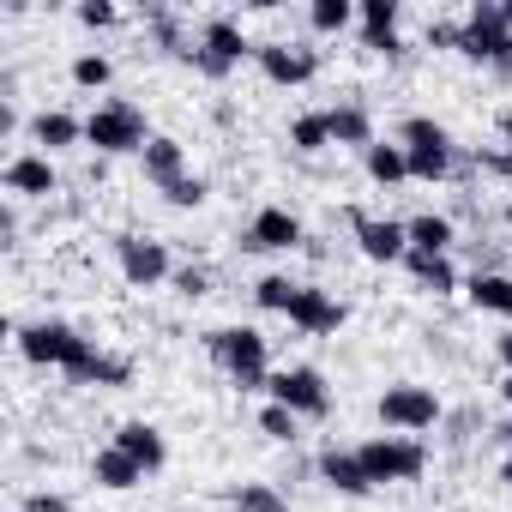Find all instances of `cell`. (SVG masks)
<instances>
[{
    "mask_svg": "<svg viewBox=\"0 0 512 512\" xmlns=\"http://www.w3.org/2000/svg\"><path fill=\"white\" fill-rule=\"evenodd\" d=\"M506 229H512V205H506Z\"/></svg>",
    "mask_w": 512,
    "mask_h": 512,
    "instance_id": "cell-43",
    "label": "cell"
},
{
    "mask_svg": "<svg viewBox=\"0 0 512 512\" xmlns=\"http://www.w3.org/2000/svg\"><path fill=\"white\" fill-rule=\"evenodd\" d=\"M290 326L308 332V338H326V332L344 326V302H332L326 290H308V284H302V296H296V308H290Z\"/></svg>",
    "mask_w": 512,
    "mask_h": 512,
    "instance_id": "cell-15",
    "label": "cell"
},
{
    "mask_svg": "<svg viewBox=\"0 0 512 512\" xmlns=\"http://www.w3.org/2000/svg\"><path fill=\"white\" fill-rule=\"evenodd\" d=\"M356 19H362V49L404 55V43H398V0H362Z\"/></svg>",
    "mask_w": 512,
    "mask_h": 512,
    "instance_id": "cell-14",
    "label": "cell"
},
{
    "mask_svg": "<svg viewBox=\"0 0 512 512\" xmlns=\"http://www.w3.org/2000/svg\"><path fill=\"white\" fill-rule=\"evenodd\" d=\"M350 229H356V247L368 253L374 266H392L410 253V229L392 223V217H368V211H350Z\"/></svg>",
    "mask_w": 512,
    "mask_h": 512,
    "instance_id": "cell-11",
    "label": "cell"
},
{
    "mask_svg": "<svg viewBox=\"0 0 512 512\" xmlns=\"http://www.w3.org/2000/svg\"><path fill=\"white\" fill-rule=\"evenodd\" d=\"M241 247H247V253H284V247H302V217L284 211V205H266L260 217L247 223Z\"/></svg>",
    "mask_w": 512,
    "mask_h": 512,
    "instance_id": "cell-12",
    "label": "cell"
},
{
    "mask_svg": "<svg viewBox=\"0 0 512 512\" xmlns=\"http://www.w3.org/2000/svg\"><path fill=\"white\" fill-rule=\"evenodd\" d=\"M500 362L512 368V332H500Z\"/></svg>",
    "mask_w": 512,
    "mask_h": 512,
    "instance_id": "cell-37",
    "label": "cell"
},
{
    "mask_svg": "<svg viewBox=\"0 0 512 512\" xmlns=\"http://www.w3.org/2000/svg\"><path fill=\"white\" fill-rule=\"evenodd\" d=\"M356 458H362V470H368L374 488L380 482H416L428 470V446L410 440V434H374V440L356 446Z\"/></svg>",
    "mask_w": 512,
    "mask_h": 512,
    "instance_id": "cell-4",
    "label": "cell"
},
{
    "mask_svg": "<svg viewBox=\"0 0 512 512\" xmlns=\"http://www.w3.org/2000/svg\"><path fill=\"white\" fill-rule=\"evenodd\" d=\"M500 139H506V151H512V109L500 115Z\"/></svg>",
    "mask_w": 512,
    "mask_h": 512,
    "instance_id": "cell-39",
    "label": "cell"
},
{
    "mask_svg": "<svg viewBox=\"0 0 512 512\" xmlns=\"http://www.w3.org/2000/svg\"><path fill=\"white\" fill-rule=\"evenodd\" d=\"M320 482H332L338 494H368V488H374L368 470H362V458L344 452V446H326V452H320Z\"/></svg>",
    "mask_w": 512,
    "mask_h": 512,
    "instance_id": "cell-19",
    "label": "cell"
},
{
    "mask_svg": "<svg viewBox=\"0 0 512 512\" xmlns=\"http://www.w3.org/2000/svg\"><path fill=\"white\" fill-rule=\"evenodd\" d=\"M404 266H410V278H416V290H434V296H452L458 290V272H452V260L446 253H404Z\"/></svg>",
    "mask_w": 512,
    "mask_h": 512,
    "instance_id": "cell-20",
    "label": "cell"
},
{
    "mask_svg": "<svg viewBox=\"0 0 512 512\" xmlns=\"http://www.w3.org/2000/svg\"><path fill=\"white\" fill-rule=\"evenodd\" d=\"M253 61H260V73L272 85H308L320 73L314 49H302V43H260V49H253Z\"/></svg>",
    "mask_w": 512,
    "mask_h": 512,
    "instance_id": "cell-13",
    "label": "cell"
},
{
    "mask_svg": "<svg viewBox=\"0 0 512 512\" xmlns=\"http://www.w3.org/2000/svg\"><path fill=\"white\" fill-rule=\"evenodd\" d=\"M7 193H19V199H49V193H55V163H49L43 151L13 157V163H7Z\"/></svg>",
    "mask_w": 512,
    "mask_h": 512,
    "instance_id": "cell-16",
    "label": "cell"
},
{
    "mask_svg": "<svg viewBox=\"0 0 512 512\" xmlns=\"http://www.w3.org/2000/svg\"><path fill=\"white\" fill-rule=\"evenodd\" d=\"M91 476H97L103 488H115V494H121V488H139V482H145V470H139V464H133V458H127L121 446L97 452V458H91Z\"/></svg>",
    "mask_w": 512,
    "mask_h": 512,
    "instance_id": "cell-23",
    "label": "cell"
},
{
    "mask_svg": "<svg viewBox=\"0 0 512 512\" xmlns=\"http://www.w3.org/2000/svg\"><path fill=\"white\" fill-rule=\"evenodd\" d=\"M115 446H121V452H127V458H133V464L145 470V476L169 464V446H163V434H157L151 422H121V434H115Z\"/></svg>",
    "mask_w": 512,
    "mask_h": 512,
    "instance_id": "cell-17",
    "label": "cell"
},
{
    "mask_svg": "<svg viewBox=\"0 0 512 512\" xmlns=\"http://www.w3.org/2000/svg\"><path fill=\"white\" fill-rule=\"evenodd\" d=\"M398 145H404V157H410V175H416V181H446V175H452V133H446L440 121L410 115V121L398 127Z\"/></svg>",
    "mask_w": 512,
    "mask_h": 512,
    "instance_id": "cell-6",
    "label": "cell"
},
{
    "mask_svg": "<svg viewBox=\"0 0 512 512\" xmlns=\"http://www.w3.org/2000/svg\"><path fill=\"white\" fill-rule=\"evenodd\" d=\"M115 260H121V278L133 290H151L169 278V247L163 241H145V235H121L115 241Z\"/></svg>",
    "mask_w": 512,
    "mask_h": 512,
    "instance_id": "cell-10",
    "label": "cell"
},
{
    "mask_svg": "<svg viewBox=\"0 0 512 512\" xmlns=\"http://www.w3.org/2000/svg\"><path fill=\"white\" fill-rule=\"evenodd\" d=\"M494 440H500V446L512 452V422H500V428H494Z\"/></svg>",
    "mask_w": 512,
    "mask_h": 512,
    "instance_id": "cell-38",
    "label": "cell"
},
{
    "mask_svg": "<svg viewBox=\"0 0 512 512\" xmlns=\"http://www.w3.org/2000/svg\"><path fill=\"white\" fill-rule=\"evenodd\" d=\"M241 55H253L247 37H241V25H235V19H205V31H199V43H193V67H199L205 79H229V73L241 67Z\"/></svg>",
    "mask_w": 512,
    "mask_h": 512,
    "instance_id": "cell-8",
    "label": "cell"
},
{
    "mask_svg": "<svg viewBox=\"0 0 512 512\" xmlns=\"http://www.w3.org/2000/svg\"><path fill=\"white\" fill-rule=\"evenodd\" d=\"M332 115V145H374V115L362 109V103H338V109H326Z\"/></svg>",
    "mask_w": 512,
    "mask_h": 512,
    "instance_id": "cell-21",
    "label": "cell"
},
{
    "mask_svg": "<svg viewBox=\"0 0 512 512\" xmlns=\"http://www.w3.org/2000/svg\"><path fill=\"white\" fill-rule=\"evenodd\" d=\"M296 296H302V284H290V278H278V272L253 284V302L272 308V314H290V308H296Z\"/></svg>",
    "mask_w": 512,
    "mask_h": 512,
    "instance_id": "cell-30",
    "label": "cell"
},
{
    "mask_svg": "<svg viewBox=\"0 0 512 512\" xmlns=\"http://www.w3.org/2000/svg\"><path fill=\"white\" fill-rule=\"evenodd\" d=\"M362 163H368V175H374L380 187H398V181L410 175V157H404V145H386V139H374V145L362 151Z\"/></svg>",
    "mask_w": 512,
    "mask_h": 512,
    "instance_id": "cell-24",
    "label": "cell"
},
{
    "mask_svg": "<svg viewBox=\"0 0 512 512\" xmlns=\"http://www.w3.org/2000/svg\"><path fill=\"white\" fill-rule=\"evenodd\" d=\"M500 482H506V488H512V452H506V458H500Z\"/></svg>",
    "mask_w": 512,
    "mask_h": 512,
    "instance_id": "cell-40",
    "label": "cell"
},
{
    "mask_svg": "<svg viewBox=\"0 0 512 512\" xmlns=\"http://www.w3.org/2000/svg\"><path fill=\"white\" fill-rule=\"evenodd\" d=\"M272 404H284L296 416H326L332 410L326 374L320 368H284V374H272Z\"/></svg>",
    "mask_w": 512,
    "mask_h": 512,
    "instance_id": "cell-9",
    "label": "cell"
},
{
    "mask_svg": "<svg viewBox=\"0 0 512 512\" xmlns=\"http://www.w3.org/2000/svg\"><path fill=\"white\" fill-rule=\"evenodd\" d=\"M296 410H284V404H266L260 410V434H272V440H296Z\"/></svg>",
    "mask_w": 512,
    "mask_h": 512,
    "instance_id": "cell-33",
    "label": "cell"
},
{
    "mask_svg": "<svg viewBox=\"0 0 512 512\" xmlns=\"http://www.w3.org/2000/svg\"><path fill=\"white\" fill-rule=\"evenodd\" d=\"M85 145H97L103 157H121V151H145L151 133H145V109L139 103H103L85 115Z\"/></svg>",
    "mask_w": 512,
    "mask_h": 512,
    "instance_id": "cell-5",
    "label": "cell"
},
{
    "mask_svg": "<svg viewBox=\"0 0 512 512\" xmlns=\"http://www.w3.org/2000/svg\"><path fill=\"white\" fill-rule=\"evenodd\" d=\"M458 55H470V61L494 67L500 79H512V25H506V13L494 7V0H476V7L464 13V49Z\"/></svg>",
    "mask_w": 512,
    "mask_h": 512,
    "instance_id": "cell-3",
    "label": "cell"
},
{
    "mask_svg": "<svg viewBox=\"0 0 512 512\" xmlns=\"http://www.w3.org/2000/svg\"><path fill=\"white\" fill-rule=\"evenodd\" d=\"M25 512H73V500H61V494H49V488H37V494L25 500Z\"/></svg>",
    "mask_w": 512,
    "mask_h": 512,
    "instance_id": "cell-36",
    "label": "cell"
},
{
    "mask_svg": "<svg viewBox=\"0 0 512 512\" xmlns=\"http://www.w3.org/2000/svg\"><path fill=\"white\" fill-rule=\"evenodd\" d=\"M109 79H115L109 55H79V61H73V85H79V91H103Z\"/></svg>",
    "mask_w": 512,
    "mask_h": 512,
    "instance_id": "cell-31",
    "label": "cell"
},
{
    "mask_svg": "<svg viewBox=\"0 0 512 512\" xmlns=\"http://www.w3.org/2000/svg\"><path fill=\"white\" fill-rule=\"evenodd\" d=\"M175 290H181V296H205V290H211V278H205L199 266H187V272H175Z\"/></svg>",
    "mask_w": 512,
    "mask_h": 512,
    "instance_id": "cell-35",
    "label": "cell"
},
{
    "mask_svg": "<svg viewBox=\"0 0 512 512\" xmlns=\"http://www.w3.org/2000/svg\"><path fill=\"white\" fill-rule=\"evenodd\" d=\"M404 229H410V247H416V253H446V247H452V217H440V211H422V217H410Z\"/></svg>",
    "mask_w": 512,
    "mask_h": 512,
    "instance_id": "cell-26",
    "label": "cell"
},
{
    "mask_svg": "<svg viewBox=\"0 0 512 512\" xmlns=\"http://www.w3.org/2000/svg\"><path fill=\"white\" fill-rule=\"evenodd\" d=\"M205 193H211V187H205L199 175H181V181H169V187H163V199H169L175 211H193V205H205Z\"/></svg>",
    "mask_w": 512,
    "mask_h": 512,
    "instance_id": "cell-32",
    "label": "cell"
},
{
    "mask_svg": "<svg viewBox=\"0 0 512 512\" xmlns=\"http://www.w3.org/2000/svg\"><path fill=\"white\" fill-rule=\"evenodd\" d=\"M31 139L49 145V151H61V145H79V139H85V121H73L67 109H43V115L31 121Z\"/></svg>",
    "mask_w": 512,
    "mask_h": 512,
    "instance_id": "cell-22",
    "label": "cell"
},
{
    "mask_svg": "<svg viewBox=\"0 0 512 512\" xmlns=\"http://www.w3.org/2000/svg\"><path fill=\"white\" fill-rule=\"evenodd\" d=\"M205 350H211V362H217L241 392L272 386V374H266V338L253 332V326H217V332L205 338Z\"/></svg>",
    "mask_w": 512,
    "mask_h": 512,
    "instance_id": "cell-2",
    "label": "cell"
},
{
    "mask_svg": "<svg viewBox=\"0 0 512 512\" xmlns=\"http://www.w3.org/2000/svg\"><path fill=\"white\" fill-rule=\"evenodd\" d=\"M19 350H25V362H37V368H61L73 386H85V374H91V362H97V344L79 338V332L61 326V320L25 326V332H19Z\"/></svg>",
    "mask_w": 512,
    "mask_h": 512,
    "instance_id": "cell-1",
    "label": "cell"
},
{
    "mask_svg": "<svg viewBox=\"0 0 512 512\" xmlns=\"http://www.w3.org/2000/svg\"><path fill=\"white\" fill-rule=\"evenodd\" d=\"M500 392H506V404H512V374H506V386H500Z\"/></svg>",
    "mask_w": 512,
    "mask_h": 512,
    "instance_id": "cell-41",
    "label": "cell"
},
{
    "mask_svg": "<svg viewBox=\"0 0 512 512\" xmlns=\"http://www.w3.org/2000/svg\"><path fill=\"white\" fill-rule=\"evenodd\" d=\"M290 145L296 151H326L332 145V115L320 109V115H296L290 121Z\"/></svg>",
    "mask_w": 512,
    "mask_h": 512,
    "instance_id": "cell-28",
    "label": "cell"
},
{
    "mask_svg": "<svg viewBox=\"0 0 512 512\" xmlns=\"http://www.w3.org/2000/svg\"><path fill=\"white\" fill-rule=\"evenodd\" d=\"M139 157H145V181H157V193L187 175V151H181V139H169V133H151V145H145Z\"/></svg>",
    "mask_w": 512,
    "mask_h": 512,
    "instance_id": "cell-18",
    "label": "cell"
},
{
    "mask_svg": "<svg viewBox=\"0 0 512 512\" xmlns=\"http://www.w3.org/2000/svg\"><path fill=\"white\" fill-rule=\"evenodd\" d=\"M470 302H476L482 314H506V320H512V278H506V272H476V278H470Z\"/></svg>",
    "mask_w": 512,
    "mask_h": 512,
    "instance_id": "cell-25",
    "label": "cell"
},
{
    "mask_svg": "<svg viewBox=\"0 0 512 512\" xmlns=\"http://www.w3.org/2000/svg\"><path fill=\"white\" fill-rule=\"evenodd\" d=\"M308 25H314L320 37L350 31V25H356V7H350V0H314V7H308Z\"/></svg>",
    "mask_w": 512,
    "mask_h": 512,
    "instance_id": "cell-29",
    "label": "cell"
},
{
    "mask_svg": "<svg viewBox=\"0 0 512 512\" xmlns=\"http://www.w3.org/2000/svg\"><path fill=\"white\" fill-rule=\"evenodd\" d=\"M229 506H235V512H290V500H284L272 482H241V488L229 494Z\"/></svg>",
    "mask_w": 512,
    "mask_h": 512,
    "instance_id": "cell-27",
    "label": "cell"
},
{
    "mask_svg": "<svg viewBox=\"0 0 512 512\" xmlns=\"http://www.w3.org/2000/svg\"><path fill=\"white\" fill-rule=\"evenodd\" d=\"M121 13L109 7V0H85V7H79V25H91V31H109Z\"/></svg>",
    "mask_w": 512,
    "mask_h": 512,
    "instance_id": "cell-34",
    "label": "cell"
},
{
    "mask_svg": "<svg viewBox=\"0 0 512 512\" xmlns=\"http://www.w3.org/2000/svg\"><path fill=\"white\" fill-rule=\"evenodd\" d=\"M500 13H506V25H512V0H506V7H500Z\"/></svg>",
    "mask_w": 512,
    "mask_h": 512,
    "instance_id": "cell-42",
    "label": "cell"
},
{
    "mask_svg": "<svg viewBox=\"0 0 512 512\" xmlns=\"http://www.w3.org/2000/svg\"><path fill=\"white\" fill-rule=\"evenodd\" d=\"M380 422L398 428V434H428L440 422V398L434 386H416V380H398L380 392Z\"/></svg>",
    "mask_w": 512,
    "mask_h": 512,
    "instance_id": "cell-7",
    "label": "cell"
}]
</instances>
